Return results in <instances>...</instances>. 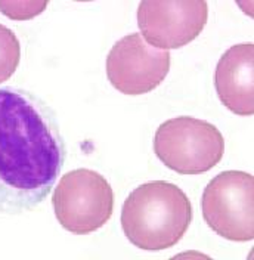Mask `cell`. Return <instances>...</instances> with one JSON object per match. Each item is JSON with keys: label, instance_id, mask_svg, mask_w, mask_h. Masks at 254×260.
<instances>
[{"label": "cell", "instance_id": "obj_1", "mask_svg": "<svg viewBox=\"0 0 254 260\" xmlns=\"http://www.w3.org/2000/svg\"><path fill=\"white\" fill-rule=\"evenodd\" d=\"M65 157V139L48 102L25 89L0 87V214L37 209Z\"/></svg>", "mask_w": 254, "mask_h": 260}, {"label": "cell", "instance_id": "obj_2", "mask_svg": "<svg viewBox=\"0 0 254 260\" xmlns=\"http://www.w3.org/2000/svg\"><path fill=\"white\" fill-rule=\"evenodd\" d=\"M192 222L189 198L166 180L146 182L135 188L121 209V228L135 247L161 251L175 247Z\"/></svg>", "mask_w": 254, "mask_h": 260}, {"label": "cell", "instance_id": "obj_3", "mask_svg": "<svg viewBox=\"0 0 254 260\" xmlns=\"http://www.w3.org/2000/svg\"><path fill=\"white\" fill-rule=\"evenodd\" d=\"M154 152L173 172L201 175L220 162L225 139L214 124L180 115L160 124L154 136Z\"/></svg>", "mask_w": 254, "mask_h": 260}, {"label": "cell", "instance_id": "obj_4", "mask_svg": "<svg viewBox=\"0 0 254 260\" xmlns=\"http://www.w3.org/2000/svg\"><path fill=\"white\" fill-rule=\"evenodd\" d=\"M59 225L76 235H87L107 225L114 210L110 182L90 169L65 173L52 195Z\"/></svg>", "mask_w": 254, "mask_h": 260}, {"label": "cell", "instance_id": "obj_5", "mask_svg": "<svg viewBox=\"0 0 254 260\" xmlns=\"http://www.w3.org/2000/svg\"><path fill=\"white\" fill-rule=\"evenodd\" d=\"M206 223L229 241L254 238V179L241 170H226L211 179L201 198Z\"/></svg>", "mask_w": 254, "mask_h": 260}, {"label": "cell", "instance_id": "obj_6", "mask_svg": "<svg viewBox=\"0 0 254 260\" xmlns=\"http://www.w3.org/2000/svg\"><path fill=\"white\" fill-rule=\"evenodd\" d=\"M170 70V52L149 46L141 32L120 39L107 56V77L129 96L145 95L158 87Z\"/></svg>", "mask_w": 254, "mask_h": 260}, {"label": "cell", "instance_id": "obj_7", "mask_svg": "<svg viewBox=\"0 0 254 260\" xmlns=\"http://www.w3.org/2000/svg\"><path fill=\"white\" fill-rule=\"evenodd\" d=\"M208 5L204 0L141 2L138 24L141 36L152 48L169 50L186 46L204 30Z\"/></svg>", "mask_w": 254, "mask_h": 260}, {"label": "cell", "instance_id": "obj_8", "mask_svg": "<svg viewBox=\"0 0 254 260\" xmlns=\"http://www.w3.org/2000/svg\"><path fill=\"white\" fill-rule=\"evenodd\" d=\"M214 86L223 105L237 115L254 113V45L229 48L219 59Z\"/></svg>", "mask_w": 254, "mask_h": 260}, {"label": "cell", "instance_id": "obj_9", "mask_svg": "<svg viewBox=\"0 0 254 260\" xmlns=\"http://www.w3.org/2000/svg\"><path fill=\"white\" fill-rule=\"evenodd\" d=\"M21 61V45L11 28L0 24V83L15 74Z\"/></svg>", "mask_w": 254, "mask_h": 260}, {"label": "cell", "instance_id": "obj_10", "mask_svg": "<svg viewBox=\"0 0 254 260\" xmlns=\"http://www.w3.org/2000/svg\"><path fill=\"white\" fill-rule=\"evenodd\" d=\"M49 2H2L0 0V12L5 16L24 21L31 19L34 16L40 15L46 8Z\"/></svg>", "mask_w": 254, "mask_h": 260}]
</instances>
